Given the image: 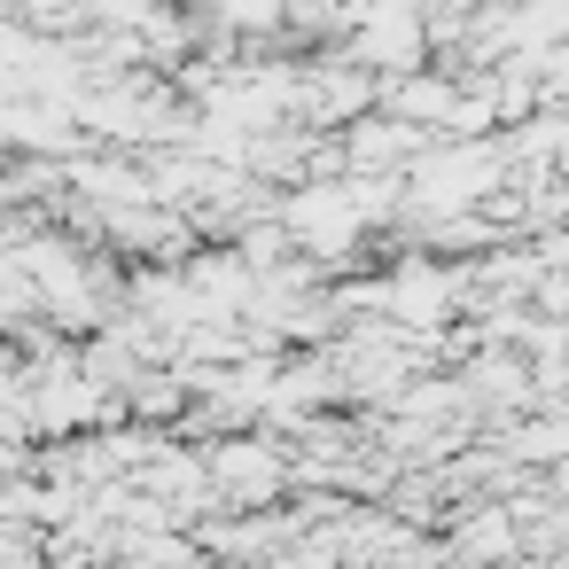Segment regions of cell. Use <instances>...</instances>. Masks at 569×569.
Wrapping results in <instances>:
<instances>
[{
	"label": "cell",
	"mask_w": 569,
	"mask_h": 569,
	"mask_svg": "<svg viewBox=\"0 0 569 569\" xmlns=\"http://www.w3.org/2000/svg\"><path fill=\"white\" fill-rule=\"evenodd\" d=\"M281 476H289V460H281L273 445H242V437L211 445V483H219V491H242L250 507H258V499H273V491H281Z\"/></svg>",
	"instance_id": "cell-1"
}]
</instances>
